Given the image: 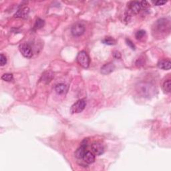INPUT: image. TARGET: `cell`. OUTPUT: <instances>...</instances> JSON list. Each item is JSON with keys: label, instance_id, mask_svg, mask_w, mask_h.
Listing matches in <instances>:
<instances>
[{"label": "cell", "instance_id": "obj_1", "mask_svg": "<svg viewBox=\"0 0 171 171\" xmlns=\"http://www.w3.org/2000/svg\"><path fill=\"white\" fill-rule=\"evenodd\" d=\"M138 92L143 97L150 98L155 95L156 89L149 83H141L138 86Z\"/></svg>", "mask_w": 171, "mask_h": 171}, {"label": "cell", "instance_id": "obj_2", "mask_svg": "<svg viewBox=\"0 0 171 171\" xmlns=\"http://www.w3.org/2000/svg\"><path fill=\"white\" fill-rule=\"evenodd\" d=\"M170 28V22L166 19H160L156 22L155 29L156 33L163 34Z\"/></svg>", "mask_w": 171, "mask_h": 171}, {"label": "cell", "instance_id": "obj_3", "mask_svg": "<svg viewBox=\"0 0 171 171\" xmlns=\"http://www.w3.org/2000/svg\"><path fill=\"white\" fill-rule=\"evenodd\" d=\"M76 59H77V62L78 64L81 66L83 67L84 68H88L89 67L90 60V58L88 55V53L86 52L82 51L79 52Z\"/></svg>", "mask_w": 171, "mask_h": 171}, {"label": "cell", "instance_id": "obj_4", "mask_svg": "<svg viewBox=\"0 0 171 171\" xmlns=\"http://www.w3.org/2000/svg\"><path fill=\"white\" fill-rule=\"evenodd\" d=\"M86 106V102L84 99H81V100H78L72 106L70 112L72 114L80 113V112H82L84 110Z\"/></svg>", "mask_w": 171, "mask_h": 171}, {"label": "cell", "instance_id": "obj_5", "mask_svg": "<svg viewBox=\"0 0 171 171\" xmlns=\"http://www.w3.org/2000/svg\"><path fill=\"white\" fill-rule=\"evenodd\" d=\"M85 27L80 23L75 24L71 29V32L74 37H80L85 32Z\"/></svg>", "mask_w": 171, "mask_h": 171}, {"label": "cell", "instance_id": "obj_6", "mask_svg": "<svg viewBox=\"0 0 171 171\" xmlns=\"http://www.w3.org/2000/svg\"><path fill=\"white\" fill-rule=\"evenodd\" d=\"M19 49L21 54L23 55L25 58H30L33 56V52L32 49H31V46L28 44L24 43L21 44L19 46Z\"/></svg>", "mask_w": 171, "mask_h": 171}, {"label": "cell", "instance_id": "obj_7", "mask_svg": "<svg viewBox=\"0 0 171 171\" xmlns=\"http://www.w3.org/2000/svg\"><path fill=\"white\" fill-rule=\"evenodd\" d=\"M92 150L97 156L102 155L104 152V146L100 142H94L92 145Z\"/></svg>", "mask_w": 171, "mask_h": 171}, {"label": "cell", "instance_id": "obj_8", "mask_svg": "<svg viewBox=\"0 0 171 171\" xmlns=\"http://www.w3.org/2000/svg\"><path fill=\"white\" fill-rule=\"evenodd\" d=\"M115 69L113 63H108L101 67V73L104 75H107L112 73Z\"/></svg>", "mask_w": 171, "mask_h": 171}, {"label": "cell", "instance_id": "obj_9", "mask_svg": "<svg viewBox=\"0 0 171 171\" xmlns=\"http://www.w3.org/2000/svg\"><path fill=\"white\" fill-rule=\"evenodd\" d=\"M141 2H132L129 4V9L132 13L134 14H138V13L141 10Z\"/></svg>", "mask_w": 171, "mask_h": 171}, {"label": "cell", "instance_id": "obj_10", "mask_svg": "<svg viewBox=\"0 0 171 171\" xmlns=\"http://www.w3.org/2000/svg\"><path fill=\"white\" fill-rule=\"evenodd\" d=\"M83 160L85 163H86L88 164H90L94 163L95 161V156L94 155L92 152L87 151L86 152L85 155L83 157Z\"/></svg>", "mask_w": 171, "mask_h": 171}, {"label": "cell", "instance_id": "obj_11", "mask_svg": "<svg viewBox=\"0 0 171 171\" xmlns=\"http://www.w3.org/2000/svg\"><path fill=\"white\" fill-rule=\"evenodd\" d=\"M87 145L86 144H82L75 152V156L78 159H83V157L86 153V149Z\"/></svg>", "mask_w": 171, "mask_h": 171}, {"label": "cell", "instance_id": "obj_12", "mask_svg": "<svg viewBox=\"0 0 171 171\" xmlns=\"http://www.w3.org/2000/svg\"><path fill=\"white\" fill-rule=\"evenodd\" d=\"M30 13V9L28 7L22 8L17 11L14 15L15 17L17 18H26Z\"/></svg>", "mask_w": 171, "mask_h": 171}, {"label": "cell", "instance_id": "obj_13", "mask_svg": "<svg viewBox=\"0 0 171 171\" xmlns=\"http://www.w3.org/2000/svg\"><path fill=\"white\" fill-rule=\"evenodd\" d=\"M159 68L164 70H169L170 69L171 62L169 60H162L157 64Z\"/></svg>", "mask_w": 171, "mask_h": 171}, {"label": "cell", "instance_id": "obj_14", "mask_svg": "<svg viewBox=\"0 0 171 171\" xmlns=\"http://www.w3.org/2000/svg\"><path fill=\"white\" fill-rule=\"evenodd\" d=\"M55 89H56V91L58 94H66L67 91V85L61 83V84H57Z\"/></svg>", "mask_w": 171, "mask_h": 171}, {"label": "cell", "instance_id": "obj_15", "mask_svg": "<svg viewBox=\"0 0 171 171\" xmlns=\"http://www.w3.org/2000/svg\"><path fill=\"white\" fill-rule=\"evenodd\" d=\"M102 42L106 45H109V46H112V45H115L116 43V39H114L112 37H106L104 39H102Z\"/></svg>", "mask_w": 171, "mask_h": 171}, {"label": "cell", "instance_id": "obj_16", "mask_svg": "<svg viewBox=\"0 0 171 171\" xmlns=\"http://www.w3.org/2000/svg\"><path fill=\"white\" fill-rule=\"evenodd\" d=\"M163 88L164 91L166 93H169L170 92V88H171V82L170 80H166L163 84Z\"/></svg>", "mask_w": 171, "mask_h": 171}, {"label": "cell", "instance_id": "obj_17", "mask_svg": "<svg viewBox=\"0 0 171 171\" xmlns=\"http://www.w3.org/2000/svg\"><path fill=\"white\" fill-rule=\"evenodd\" d=\"M44 24H45V21L39 18L36 20V21H35V23L34 26V28L35 30L41 29L42 28H43V27L44 26Z\"/></svg>", "mask_w": 171, "mask_h": 171}, {"label": "cell", "instance_id": "obj_18", "mask_svg": "<svg viewBox=\"0 0 171 171\" xmlns=\"http://www.w3.org/2000/svg\"><path fill=\"white\" fill-rule=\"evenodd\" d=\"M2 79L6 82H12L13 80V76L12 74H4L2 76Z\"/></svg>", "mask_w": 171, "mask_h": 171}, {"label": "cell", "instance_id": "obj_19", "mask_svg": "<svg viewBox=\"0 0 171 171\" xmlns=\"http://www.w3.org/2000/svg\"><path fill=\"white\" fill-rule=\"evenodd\" d=\"M145 35H146V31L145 30H139L136 33V34H135V37H136L137 39L140 40L145 37Z\"/></svg>", "mask_w": 171, "mask_h": 171}, {"label": "cell", "instance_id": "obj_20", "mask_svg": "<svg viewBox=\"0 0 171 171\" xmlns=\"http://www.w3.org/2000/svg\"><path fill=\"white\" fill-rule=\"evenodd\" d=\"M7 63V58L4 56L3 53H2L1 56H0V65L2 66L6 65Z\"/></svg>", "mask_w": 171, "mask_h": 171}, {"label": "cell", "instance_id": "obj_21", "mask_svg": "<svg viewBox=\"0 0 171 171\" xmlns=\"http://www.w3.org/2000/svg\"><path fill=\"white\" fill-rule=\"evenodd\" d=\"M126 42H127V44L128 46L131 48L133 50H135V49H136V47H135V45L134 44V43L131 41V40L129 39H126Z\"/></svg>", "mask_w": 171, "mask_h": 171}, {"label": "cell", "instance_id": "obj_22", "mask_svg": "<svg viewBox=\"0 0 171 171\" xmlns=\"http://www.w3.org/2000/svg\"><path fill=\"white\" fill-rule=\"evenodd\" d=\"M141 7L143 9H146L148 7H149V3H148V2L146 1H142L141 2Z\"/></svg>", "mask_w": 171, "mask_h": 171}, {"label": "cell", "instance_id": "obj_23", "mask_svg": "<svg viewBox=\"0 0 171 171\" xmlns=\"http://www.w3.org/2000/svg\"><path fill=\"white\" fill-rule=\"evenodd\" d=\"M167 3V2L166 1H156L155 2H154L155 5L157 6H163L164 5V4Z\"/></svg>", "mask_w": 171, "mask_h": 171}, {"label": "cell", "instance_id": "obj_24", "mask_svg": "<svg viewBox=\"0 0 171 171\" xmlns=\"http://www.w3.org/2000/svg\"><path fill=\"white\" fill-rule=\"evenodd\" d=\"M113 56L115 58H116V59H119V58H121V54H120V53L119 52H114V53H113Z\"/></svg>", "mask_w": 171, "mask_h": 171}]
</instances>
